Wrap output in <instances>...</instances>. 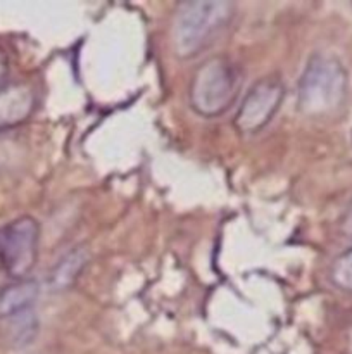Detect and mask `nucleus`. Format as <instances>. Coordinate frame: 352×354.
I'll use <instances>...</instances> for the list:
<instances>
[{"instance_id":"1","label":"nucleus","mask_w":352,"mask_h":354,"mask_svg":"<svg viewBox=\"0 0 352 354\" xmlns=\"http://www.w3.org/2000/svg\"><path fill=\"white\" fill-rule=\"evenodd\" d=\"M349 95V75L340 59L314 54L299 80L297 109L314 120L337 114Z\"/></svg>"},{"instance_id":"2","label":"nucleus","mask_w":352,"mask_h":354,"mask_svg":"<svg viewBox=\"0 0 352 354\" xmlns=\"http://www.w3.org/2000/svg\"><path fill=\"white\" fill-rule=\"evenodd\" d=\"M233 16V3L217 0L179 2L173 19V48L179 59L199 55L226 28Z\"/></svg>"},{"instance_id":"3","label":"nucleus","mask_w":352,"mask_h":354,"mask_svg":"<svg viewBox=\"0 0 352 354\" xmlns=\"http://www.w3.org/2000/svg\"><path fill=\"white\" fill-rule=\"evenodd\" d=\"M240 78L226 57H211L195 69L188 88L190 106L199 116L216 118L226 113L237 99Z\"/></svg>"},{"instance_id":"4","label":"nucleus","mask_w":352,"mask_h":354,"mask_svg":"<svg viewBox=\"0 0 352 354\" xmlns=\"http://www.w3.org/2000/svg\"><path fill=\"white\" fill-rule=\"evenodd\" d=\"M40 225L21 216L0 227V268L12 280L28 279L38 259Z\"/></svg>"},{"instance_id":"5","label":"nucleus","mask_w":352,"mask_h":354,"mask_svg":"<svg viewBox=\"0 0 352 354\" xmlns=\"http://www.w3.org/2000/svg\"><path fill=\"white\" fill-rule=\"evenodd\" d=\"M285 99V85L276 75L257 80L248 88L235 116V128L242 135H254L261 131Z\"/></svg>"},{"instance_id":"6","label":"nucleus","mask_w":352,"mask_h":354,"mask_svg":"<svg viewBox=\"0 0 352 354\" xmlns=\"http://www.w3.org/2000/svg\"><path fill=\"white\" fill-rule=\"evenodd\" d=\"M35 106L37 95L28 83L10 82L0 85V133L30 120Z\"/></svg>"},{"instance_id":"7","label":"nucleus","mask_w":352,"mask_h":354,"mask_svg":"<svg viewBox=\"0 0 352 354\" xmlns=\"http://www.w3.org/2000/svg\"><path fill=\"white\" fill-rule=\"evenodd\" d=\"M40 294L37 280H14L0 289V318H14L30 311Z\"/></svg>"},{"instance_id":"8","label":"nucleus","mask_w":352,"mask_h":354,"mask_svg":"<svg viewBox=\"0 0 352 354\" xmlns=\"http://www.w3.org/2000/svg\"><path fill=\"white\" fill-rule=\"evenodd\" d=\"M90 252L85 245H78V248L71 249L68 254L61 258V261L54 266L50 277H48V283L54 287L55 290L69 289L72 283L76 282L81 272L85 270L86 263H88Z\"/></svg>"},{"instance_id":"9","label":"nucleus","mask_w":352,"mask_h":354,"mask_svg":"<svg viewBox=\"0 0 352 354\" xmlns=\"http://www.w3.org/2000/svg\"><path fill=\"white\" fill-rule=\"evenodd\" d=\"M10 320V327H9V337H10V344L14 348H26L30 346L31 342L37 339L38 335V325L37 317L30 311H24V313L17 315V317L9 318Z\"/></svg>"},{"instance_id":"10","label":"nucleus","mask_w":352,"mask_h":354,"mask_svg":"<svg viewBox=\"0 0 352 354\" xmlns=\"http://www.w3.org/2000/svg\"><path fill=\"white\" fill-rule=\"evenodd\" d=\"M330 279L337 289L352 294V248L335 259L330 268Z\"/></svg>"},{"instance_id":"11","label":"nucleus","mask_w":352,"mask_h":354,"mask_svg":"<svg viewBox=\"0 0 352 354\" xmlns=\"http://www.w3.org/2000/svg\"><path fill=\"white\" fill-rule=\"evenodd\" d=\"M340 230H342V235H344L349 242H352V201L349 203L347 209H345L344 216H342Z\"/></svg>"},{"instance_id":"12","label":"nucleus","mask_w":352,"mask_h":354,"mask_svg":"<svg viewBox=\"0 0 352 354\" xmlns=\"http://www.w3.org/2000/svg\"><path fill=\"white\" fill-rule=\"evenodd\" d=\"M7 71H9V59H7V54L3 52V48H0V83L6 78Z\"/></svg>"},{"instance_id":"13","label":"nucleus","mask_w":352,"mask_h":354,"mask_svg":"<svg viewBox=\"0 0 352 354\" xmlns=\"http://www.w3.org/2000/svg\"><path fill=\"white\" fill-rule=\"evenodd\" d=\"M349 353L352 354V327L351 330H349Z\"/></svg>"}]
</instances>
